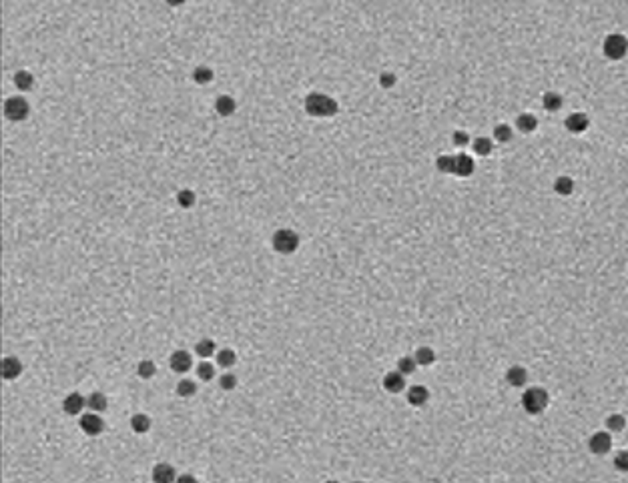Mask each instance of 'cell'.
I'll list each match as a JSON object with an SVG mask.
<instances>
[{"label": "cell", "instance_id": "obj_1", "mask_svg": "<svg viewBox=\"0 0 628 483\" xmlns=\"http://www.w3.org/2000/svg\"><path fill=\"white\" fill-rule=\"evenodd\" d=\"M303 107L305 112L311 114V116H317V118H325V116H333L338 112V103L323 95V93H309L303 101Z\"/></svg>", "mask_w": 628, "mask_h": 483}, {"label": "cell", "instance_id": "obj_2", "mask_svg": "<svg viewBox=\"0 0 628 483\" xmlns=\"http://www.w3.org/2000/svg\"><path fill=\"white\" fill-rule=\"evenodd\" d=\"M550 403V395L542 387H530L522 395V407L530 415H540Z\"/></svg>", "mask_w": 628, "mask_h": 483}, {"label": "cell", "instance_id": "obj_3", "mask_svg": "<svg viewBox=\"0 0 628 483\" xmlns=\"http://www.w3.org/2000/svg\"><path fill=\"white\" fill-rule=\"evenodd\" d=\"M271 247L281 255H291L299 247V235L293 229H277L271 237Z\"/></svg>", "mask_w": 628, "mask_h": 483}, {"label": "cell", "instance_id": "obj_4", "mask_svg": "<svg viewBox=\"0 0 628 483\" xmlns=\"http://www.w3.org/2000/svg\"><path fill=\"white\" fill-rule=\"evenodd\" d=\"M602 51H604V56H608L610 60H620V58H624L628 53V38L626 36H622V34H608L606 38H604V47H602Z\"/></svg>", "mask_w": 628, "mask_h": 483}, {"label": "cell", "instance_id": "obj_5", "mask_svg": "<svg viewBox=\"0 0 628 483\" xmlns=\"http://www.w3.org/2000/svg\"><path fill=\"white\" fill-rule=\"evenodd\" d=\"M28 103L22 99V97H10L6 103H4V114H6V118L8 120H14V122H18V120H24L26 116H28Z\"/></svg>", "mask_w": 628, "mask_h": 483}, {"label": "cell", "instance_id": "obj_6", "mask_svg": "<svg viewBox=\"0 0 628 483\" xmlns=\"http://www.w3.org/2000/svg\"><path fill=\"white\" fill-rule=\"evenodd\" d=\"M78 427L82 429L85 435H89V437H97V435H101V433L105 431V421H103L101 413H93V411H89V413L80 415V419H78Z\"/></svg>", "mask_w": 628, "mask_h": 483}, {"label": "cell", "instance_id": "obj_7", "mask_svg": "<svg viewBox=\"0 0 628 483\" xmlns=\"http://www.w3.org/2000/svg\"><path fill=\"white\" fill-rule=\"evenodd\" d=\"M588 449L594 455H606L612 449V437L608 431H596L588 439Z\"/></svg>", "mask_w": 628, "mask_h": 483}, {"label": "cell", "instance_id": "obj_8", "mask_svg": "<svg viewBox=\"0 0 628 483\" xmlns=\"http://www.w3.org/2000/svg\"><path fill=\"white\" fill-rule=\"evenodd\" d=\"M85 407H87V397L80 395L78 391L68 393V395L62 399V411H64L66 415H80Z\"/></svg>", "mask_w": 628, "mask_h": 483}, {"label": "cell", "instance_id": "obj_9", "mask_svg": "<svg viewBox=\"0 0 628 483\" xmlns=\"http://www.w3.org/2000/svg\"><path fill=\"white\" fill-rule=\"evenodd\" d=\"M169 365H171V369L175 373H187L189 369H191V365H193V357H191V353L189 351H185V349H177V351H173V355L169 357Z\"/></svg>", "mask_w": 628, "mask_h": 483}, {"label": "cell", "instance_id": "obj_10", "mask_svg": "<svg viewBox=\"0 0 628 483\" xmlns=\"http://www.w3.org/2000/svg\"><path fill=\"white\" fill-rule=\"evenodd\" d=\"M0 373H2V377H4L6 381H12V379L20 377V373H22V363H20V359L14 357V355L4 357V359H2V365H0Z\"/></svg>", "mask_w": 628, "mask_h": 483}, {"label": "cell", "instance_id": "obj_11", "mask_svg": "<svg viewBox=\"0 0 628 483\" xmlns=\"http://www.w3.org/2000/svg\"><path fill=\"white\" fill-rule=\"evenodd\" d=\"M151 477L155 483H175L177 481V471L171 463H157L153 467Z\"/></svg>", "mask_w": 628, "mask_h": 483}, {"label": "cell", "instance_id": "obj_12", "mask_svg": "<svg viewBox=\"0 0 628 483\" xmlns=\"http://www.w3.org/2000/svg\"><path fill=\"white\" fill-rule=\"evenodd\" d=\"M590 126V118L584 114V112H572L570 116L566 118V128L574 133V135H580L584 133L586 128Z\"/></svg>", "mask_w": 628, "mask_h": 483}, {"label": "cell", "instance_id": "obj_13", "mask_svg": "<svg viewBox=\"0 0 628 483\" xmlns=\"http://www.w3.org/2000/svg\"><path fill=\"white\" fill-rule=\"evenodd\" d=\"M384 389L388 393H400L405 389V375L400 371H390L384 377Z\"/></svg>", "mask_w": 628, "mask_h": 483}, {"label": "cell", "instance_id": "obj_14", "mask_svg": "<svg viewBox=\"0 0 628 483\" xmlns=\"http://www.w3.org/2000/svg\"><path fill=\"white\" fill-rule=\"evenodd\" d=\"M428 399H430V391H428L424 385H413V387H409V391H407V403H409V405L422 407V405L428 403Z\"/></svg>", "mask_w": 628, "mask_h": 483}, {"label": "cell", "instance_id": "obj_15", "mask_svg": "<svg viewBox=\"0 0 628 483\" xmlns=\"http://www.w3.org/2000/svg\"><path fill=\"white\" fill-rule=\"evenodd\" d=\"M87 407H89L93 413H103V411H107V407H109V399H107L105 393L93 391V393L87 397Z\"/></svg>", "mask_w": 628, "mask_h": 483}, {"label": "cell", "instance_id": "obj_16", "mask_svg": "<svg viewBox=\"0 0 628 483\" xmlns=\"http://www.w3.org/2000/svg\"><path fill=\"white\" fill-rule=\"evenodd\" d=\"M506 381H508V385H512V387H524L526 381H528V371H526L522 365H514V367H510V369L506 371Z\"/></svg>", "mask_w": 628, "mask_h": 483}, {"label": "cell", "instance_id": "obj_17", "mask_svg": "<svg viewBox=\"0 0 628 483\" xmlns=\"http://www.w3.org/2000/svg\"><path fill=\"white\" fill-rule=\"evenodd\" d=\"M516 126L520 133H534L536 126H538V118L530 112H522L518 118H516Z\"/></svg>", "mask_w": 628, "mask_h": 483}, {"label": "cell", "instance_id": "obj_18", "mask_svg": "<svg viewBox=\"0 0 628 483\" xmlns=\"http://www.w3.org/2000/svg\"><path fill=\"white\" fill-rule=\"evenodd\" d=\"M195 353L205 361V359L217 355V345H215L213 339H201V341L195 345Z\"/></svg>", "mask_w": 628, "mask_h": 483}, {"label": "cell", "instance_id": "obj_19", "mask_svg": "<svg viewBox=\"0 0 628 483\" xmlns=\"http://www.w3.org/2000/svg\"><path fill=\"white\" fill-rule=\"evenodd\" d=\"M474 172V161L468 155H456V168L454 174L457 177H470Z\"/></svg>", "mask_w": 628, "mask_h": 483}, {"label": "cell", "instance_id": "obj_20", "mask_svg": "<svg viewBox=\"0 0 628 483\" xmlns=\"http://www.w3.org/2000/svg\"><path fill=\"white\" fill-rule=\"evenodd\" d=\"M131 429L135 431L137 435H143L151 429V417L145 415V413H135L131 417Z\"/></svg>", "mask_w": 628, "mask_h": 483}, {"label": "cell", "instance_id": "obj_21", "mask_svg": "<svg viewBox=\"0 0 628 483\" xmlns=\"http://www.w3.org/2000/svg\"><path fill=\"white\" fill-rule=\"evenodd\" d=\"M12 80H14V86H16L18 91H28V89H32V84H34V76H32L28 70H18V72H14Z\"/></svg>", "mask_w": 628, "mask_h": 483}, {"label": "cell", "instance_id": "obj_22", "mask_svg": "<svg viewBox=\"0 0 628 483\" xmlns=\"http://www.w3.org/2000/svg\"><path fill=\"white\" fill-rule=\"evenodd\" d=\"M562 103H564V99H562L558 93H554V91H550V93H546V95L542 97V105H544V108H546L548 112L560 110V108H562Z\"/></svg>", "mask_w": 628, "mask_h": 483}, {"label": "cell", "instance_id": "obj_23", "mask_svg": "<svg viewBox=\"0 0 628 483\" xmlns=\"http://www.w3.org/2000/svg\"><path fill=\"white\" fill-rule=\"evenodd\" d=\"M413 359H415L417 365L428 367V365H432V363L436 361V353H434V349H430V347H420V349L413 353Z\"/></svg>", "mask_w": 628, "mask_h": 483}, {"label": "cell", "instance_id": "obj_24", "mask_svg": "<svg viewBox=\"0 0 628 483\" xmlns=\"http://www.w3.org/2000/svg\"><path fill=\"white\" fill-rule=\"evenodd\" d=\"M554 191H556L560 197H568V195L574 193V181H572L570 177H566V174L558 177V179L554 181Z\"/></svg>", "mask_w": 628, "mask_h": 483}, {"label": "cell", "instance_id": "obj_25", "mask_svg": "<svg viewBox=\"0 0 628 483\" xmlns=\"http://www.w3.org/2000/svg\"><path fill=\"white\" fill-rule=\"evenodd\" d=\"M217 365L219 367H223V369H229V367H233L235 365V361H237V355H235V351L233 349H221V351H217Z\"/></svg>", "mask_w": 628, "mask_h": 483}, {"label": "cell", "instance_id": "obj_26", "mask_svg": "<svg viewBox=\"0 0 628 483\" xmlns=\"http://www.w3.org/2000/svg\"><path fill=\"white\" fill-rule=\"evenodd\" d=\"M175 391H177V395H179V397L189 399V397H193V395L197 393V385H195L191 379H181V381L177 383Z\"/></svg>", "mask_w": 628, "mask_h": 483}, {"label": "cell", "instance_id": "obj_27", "mask_svg": "<svg viewBox=\"0 0 628 483\" xmlns=\"http://www.w3.org/2000/svg\"><path fill=\"white\" fill-rule=\"evenodd\" d=\"M235 101L227 97V95H223V97H219L217 99V103H215V108H217V112L221 114V116H229V114H233L235 112Z\"/></svg>", "mask_w": 628, "mask_h": 483}, {"label": "cell", "instance_id": "obj_28", "mask_svg": "<svg viewBox=\"0 0 628 483\" xmlns=\"http://www.w3.org/2000/svg\"><path fill=\"white\" fill-rule=\"evenodd\" d=\"M155 373H157V365H155L151 359L139 361V365H137V375L141 377V379H151Z\"/></svg>", "mask_w": 628, "mask_h": 483}, {"label": "cell", "instance_id": "obj_29", "mask_svg": "<svg viewBox=\"0 0 628 483\" xmlns=\"http://www.w3.org/2000/svg\"><path fill=\"white\" fill-rule=\"evenodd\" d=\"M193 80L197 84H209L213 80V70L209 66H197L193 70Z\"/></svg>", "mask_w": 628, "mask_h": 483}, {"label": "cell", "instance_id": "obj_30", "mask_svg": "<svg viewBox=\"0 0 628 483\" xmlns=\"http://www.w3.org/2000/svg\"><path fill=\"white\" fill-rule=\"evenodd\" d=\"M436 166H438L440 172H450V174H454V168H456V155H454V157H452V155H442V157H438Z\"/></svg>", "mask_w": 628, "mask_h": 483}, {"label": "cell", "instance_id": "obj_31", "mask_svg": "<svg viewBox=\"0 0 628 483\" xmlns=\"http://www.w3.org/2000/svg\"><path fill=\"white\" fill-rule=\"evenodd\" d=\"M626 427V417L622 413H612L606 417V429L608 431H622Z\"/></svg>", "mask_w": 628, "mask_h": 483}, {"label": "cell", "instance_id": "obj_32", "mask_svg": "<svg viewBox=\"0 0 628 483\" xmlns=\"http://www.w3.org/2000/svg\"><path fill=\"white\" fill-rule=\"evenodd\" d=\"M415 367H417V363H415V359L409 357V355H403V357L398 359V371L403 373V375H411V373L415 371Z\"/></svg>", "mask_w": 628, "mask_h": 483}, {"label": "cell", "instance_id": "obj_33", "mask_svg": "<svg viewBox=\"0 0 628 483\" xmlns=\"http://www.w3.org/2000/svg\"><path fill=\"white\" fill-rule=\"evenodd\" d=\"M474 151H476V155L486 157V155H490V153L494 151V143H492L490 139L482 137V139H478V141L474 143Z\"/></svg>", "mask_w": 628, "mask_h": 483}, {"label": "cell", "instance_id": "obj_34", "mask_svg": "<svg viewBox=\"0 0 628 483\" xmlns=\"http://www.w3.org/2000/svg\"><path fill=\"white\" fill-rule=\"evenodd\" d=\"M195 201H197V197H195V193L189 191V189H183V191H179V195H177V203H179L183 209H191V207L195 205Z\"/></svg>", "mask_w": 628, "mask_h": 483}, {"label": "cell", "instance_id": "obj_35", "mask_svg": "<svg viewBox=\"0 0 628 483\" xmlns=\"http://www.w3.org/2000/svg\"><path fill=\"white\" fill-rule=\"evenodd\" d=\"M197 375H199L201 381H211V379L215 377V365H213V363H209V361L199 363V367H197Z\"/></svg>", "mask_w": 628, "mask_h": 483}, {"label": "cell", "instance_id": "obj_36", "mask_svg": "<svg viewBox=\"0 0 628 483\" xmlns=\"http://www.w3.org/2000/svg\"><path fill=\"white\" fill-rule=\"evenodd\" d=\"M494 139H496L498 143H508V141H512V128H510V124H498V126L494 128Z\"/></svg>", "mask_w": 628, "mask_h": 483}, {"label": "cell", "instance_id": "obj_37", "mask_svg": "<svg viewBox=\"0 0 628 483\" xmlns=\"http://www.w3.org/2000/svg\"><path fill=\"white\" fill-rule=\"evenodd\" d=\"M219 387H221L223 391H233V389L237 387V375H233V373H223V375L219 377Z\"/></svg>", "mask_w": 628, "mask_h": 483}, {"label": "cell", "instance_id": "obj_38", "mask_svg": "<svg viewBox=\"0 0 628 483\" xmlns=\"http://www.w3.org/2000/svg\"><path fill=\"white\" fill-rule=\"evenodd\" d=\"M614 467L622 473H628V451H620L614 455Z\"/></svg>", "mask_w": 628, "mask_h": 483}, {"label": "cell", "instance_id": "obj_39", "mask_svg": "<svg viewBox=\"0 0 628 483\" xmlns=\"http://www.w3.org/2000/svg\"><path fill=\"white\" fill-rule=\"evenodd\" d=\"M396 76L392 74V72H384V74H380V84L384 86V89H392L394 84H396Z\"/></svg>", "mask_w": 628, "mask_h": 483}, {"label": "cell", "instance_id": "obj_40", "mask_svg": "<svg viewBox=\"0 0 628 483\" xmlns=\"http://www.w3.org/2000/svg\"><path fill=\"white\" fill-rule=\"evenodd\" d=\"M468 141H470L468 133H462V130L454 133V143H456L457 147H462V145H468Z\"/></svg>", "mask_w": 628, "mask_h": 483}, {"label": "cell", "instance_id": "obj_41", "mask_svg": "<svg viewBox=\"0 0 628 483\" xmlns=\"http://www.w3.org/2000/svg\"><path fill=\"white\" fill-rule=\"evenodd\" d=\"M175 483H199V481H197V477H195V475H191V473H183V475H177V481Z\"/></svg>", "mask_w": 628, "mask_h": 483}, {"label": "cell", "instance_id": "obj_42", "mask_svg": "<svg viewBox=\"0 0 628 483\" xmlns=\"http://www.w3.org/2000/svg\"><path fill=\"white\" fill-rule=\"evenodd\" d=\"M167 4H171V6H181V4H185L187 0H165Z\"/></svg>", "mask_w": 628, "mask_h": 483}, {"label": "cell", "instance_id": "obj_43", "mask_svg": "<svg viewBox=\"0 0 628 483\" xmlns=\"http://www.w3.org/2000/svg\"><path fill=\"white\" fill-rule=\"evenodd\" d=\"M325 483H340V481H333V479H329V481H325Z\"/></svg>", "mask_w": 628, "mask_h": 483}, {"label": "cell", "instance_id": "obj_44", "mask_svg": "<svg viewBox=\"0 0 628 483\" xmlns=\"http://www.w3.org/2000/svg\"><path fill=\"white\" fill-rule=\"evenodd\" d=\"M351 483H363V481H351Z\"/></svg>", "mask_w": 628, "mask_h": 483}]
</instances>
